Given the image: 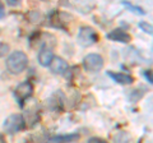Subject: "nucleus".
<instances>
[{
    "instance_id": "obj_1",
    "label": "nucleus",
    "mask_w": 153,
    "mask_h": 143,
    "mask_svg": "<svg viewBox=\"0 0 153 143\" xmlns=\"http://www.w3.org/2000/svg\"><path fill=\"white\" fill-rule=\"evenodd\" d=\"M5 65H7V69L12 74H19L27 68L28 56L22 50H16L9 54L5 61Z\"/></svg>"
},
{
    "instance_id": "obj_2",
    "label": "nucleus",
    "mask_w": 153,
    "mask_h": 143,
    "mask_svg": "<svg viewBox=\"0 0 153 143\" xmlns=\"http://www.w3.org/2000/svg\"><path fill=\"white\" fill-rule=\"evenodd\" d=\"M76 39H78L79 45H82L84 47H89L100 40V36L93 27L82 26L78 31V37Z\"/></svg>"
},
{
    "instance_id": "obj_3",
    "label": "nucleus",
    "mask_w": 153,
    "mask_h": 143,
    "mask_svg": "<svg viewBox=\"0 0 153 143\" xmlns=\"http://www.w3.org/2000/svg\"><path fill=\"white\" fill-rule=\"evenodd\" d=\"M13 95H14V98L17 100L18 105L21 107H23L25 106V104H26V101L28 98H31L32 95H33V86H32V83L27 82V80L19 83L17 87L14 88Z\"/></svg>"
},
{
    "instance_id": "obj_4",
    "label": "nucleus",
    "mask_w": 153,
    "mask_h": 143,
    "mask_svg": "<svg viewBox=\"0 0 153 143\" xmlns=\"http://www.w3.org/2000/svg\"><path fill=\"white\" fill-rule=\"evenodd\" d=\"M103 58L100 54H88L83 59V68L89 73H97L103 68Z\"/></svg>"
},
{
    "instance_id": "obj_5",
    "label": "nucleus",
    "mask_w": 153,
    "mask_h": 143,
    "mask_svg": "<svg viewBox=\"0 0 153 143\" xmlns=\"http://www.w3.org/2000/svg\"><path fill=\"white\" fill-rule=\"evenodd\" d=\"M25 127L26 124L23 121V116L19 115V114H12L4 121V129L8 134H14V133L22 130Z\"/></svg>"
},
{
    "instance_id": "obj_6",
    "label": "nucleus",
    "mask_w": 153,
    "mask_h": 143,
    "mask_svg": "<svg viewBox=\"0 0 153 143\" xmlns=\"http://www.w3.org/2000/svg\"><path fill=\"white\" fill-rule=\"evenodd\" d=\"M107 39L112 40V41L121 42V44H129V42L131 41V36L129 35L128 32L121 30V28H115V30L107 33Z\"/></svg>"
},
{
    "instance_id": "obj_7",
    "label": "nucleus",
    "mask_w": 153,
    "mask_h": 143,
    "mask_svg": "<svg viewBox=\"0 0 153 143\" xmlns=\"http://www.w3.org/2000/svg\"><path fill=\"white\" fill-rule=\"evenodd\" d=\"M52 59H54V52H52L51 47L49 46H42L41 50L38 51V56H37V60L40 65L42 66H50Z\"/></svg>"
},
{
    "instance_id": "obj_8",
    "label": "nucleus",
    "mask_w": 153,
    "mask_h": 143,
    "mask_svg": "<svg viewBox=\"0 0 153 143\" xmlns=\"http://www.w3.org/2000/svg\"><path fill=\"white\" fill-rule=\"evenodd\" d=\"M107 75L114 80V82H116L117 84H121V86H129V84L134 83V78L131 77L130 74L115 73V72H112V70H108L107 72Z\"/></svg>"
},
{
    "instance_id": "obj_9",
    "label": "nucleus",
    "mask_w": 153,
    "mask_h": 143,
    "mask_svg": "<svg viewBox=\"0 0 153 143\" xmlns=\"http://www.w3.org/2000/svg\"><path fill=\"white\" fill-rule=\"evenodd\" d=\"M50 69L52 73L55 74H64L66 70H68V63L64 60L59 58V56H54V59H52L51 64H50Z\"/></svg>"
},
{
    "instance_id": "obj_10",
    "label": "nucleus",
    "mask_w": 153,
    "mask_h": 143,
    "mask_svg": "<svg viewBox=\"0 0 153 143\" xmlns=\"http://www.w3.org/2000/svg\"><path fill=\"white\" fill-rule=\"evenodd\" d=\"M78 139H79L78 133H70V134H59L51 137L49 139V143H70Z\"/></svg>"
},
{
    "instance_id": "obj_11",
    "label": "nucleus",
    "mask_w": 153,
    "mask_h": 143,
    "mask_svg": "<svg viewBox=\"0 0 153 143\" xmlns=\"http://www.w3.org/2000/svg\"><path fill=\"white\" fill-rule=\"evenodd\" d=\"M144 92H146V89H143V88L133 89V91L129 93V100H130L131 102H138L143 96H144Z\"/></svg>"
},
{
    "instance_id": "obj_12",
    "label": "nucleus",
    "mask_w": 153,
    "mask_h": 143,
    "mask_svg": "<svg viewBox=\"0 0 153 143\" xmlns=\"http://www.w3.org/2000/svg\"><path fill=\"white\" fill-rule=\"evenodd\" d=\"M121 3H123V5H124V7H126L129 10L133 12L134 14H139V16H146V12H144V9H143V8L138 7V5H134V4L129 3V1H121Z\"/></svg>"
},
{
    "instance_id": "obj_13",
    "label": "nucleus",
    "mask_w": 153,
    "mask_h": 143,
    "mask_svg": "<svg viewBox=\"0 0 153 143\" xmlns=\"http://www.w3.org/2000/svg\"><path fill=\"white\" fill-rule=\"evenodd\" d=\"M115 143H130V138L125 132H119L116 133V136L114 137Z\"/></svg>"
},
{
    "instance_id": "obj_14",
    "label": "nucleus",
    "mask_w": 153,
    "mask_h": 143,
    "mask_svg": "<svg viewBox=\"0 0 153 143\" xmlns=\"http://www.w3.org/2000/svg\"><path fill=\"white\" fill-rule=\"evenodd\" d=\"M139 28L143 31V32H146L148 33V35H152L153 33V28H152V25H149L148 22H139Z\"/></svg>"
},
{
    "instance_id": "obj_15",
    "label": "nucleus",
    "mask_w": 153,
    "mask_h": 143,
    "mask_svg": "<svg viewBox=\"0 0 153 143\" xmlns=\"http://www.w3.org/2000/svg\"><path fill=\"white\" fill-rule=\"evenodd\" d=\"M9 45L5 44V42H0V58H3V56H5L8 52H9Z\"/></svg>"
},
{
    "instance_id": "obj_16",
    "label": "nucleus",
    "mask_w": 153,
    "mask_h": 143,
    "mask_svg": "<svg viewBox=\"0 0 153 143\" xmlns=\"http://www.w3.org/2000/svg\"><path fill=\"white\" fill-rule=\"evenodd\" d=\"M87 143H108V142H107V141H105V139H102V138L92 137V138H89Z\"/></svg>"
},
{
    "instance_id": "obj_17",
    "label": "nucleus",
    "mask_w": 153,
    "mask_h": 143,
    "mask_svg": "<svg viewBox=\"0 0 153 143\" xmlns=\"http://www.w3.org/2000/svg\"><path fill=\"white\" fill-rule=\"evenodd\" d=\"M143 75L146 77V79L148 80V83H149V84L153 83V79H152V72H151V70H144V72H143Z\"/></svg>"
},
{
    "instance_id": "obj_18",
    "label": "nucleus",
    "mask_w": 153,
    "mask_h": 143,
    "mask_svg": "<svg viewBox=\"0 0 153 143\" xmlns=\"http://www.w3.org/2000/svg\"><path fill=\"white\" fill-rule=\"evenodd\" d=\"M5 16V8H4V4L0 1V19Z\"/></svg>"
},
{
    "instance_id": "obj_19",
    "label": "nucleus",
    "mask_w": 153,
    "mask_h": 143,
    "mask_svg": "<svg viewBox=\"0 0 153 143\" xmlns=\"http://www.w3.org/2000/svg\"><path fill=\"white\" fill-rule=\"evenodd\" d=\"M8 4H9V5H19V3L18 1H14V0H9Z\"/></svg>"
},
{
    "instance_id": "obj_20",
    "label": "nucleus",
    "mask_w": 153,
    "mask_h": 143,
    "mask_svg": "<svg viewBox=\"0 0 153 143\" xmlns=\"http://www.w3.org/2000/svg\"><path fill=\"white\" fill-rule=\"evenodd\" d=\"M0 143H7L5 137H4V134H1V133H0Z\"/></svg>"
}]
</instances>
